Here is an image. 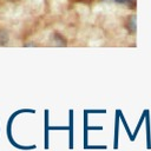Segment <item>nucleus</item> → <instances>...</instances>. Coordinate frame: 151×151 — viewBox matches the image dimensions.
<instances>
[{
  "mask_svg": "<svg viewBox=\"0 0 151 151\" xmlns=\"http://www.w3.org/2000/svg\"><path fill=\"white\" fill-rule=\"evenodd\" d=\"M26 6L15 4H5L0 7V19L8 22H18L27 17Z\"/></svg>",
  "mask_w": 151,
  "mask_h": 151,
  "instance_id": "f257e3e1",
  "label": "nucleus"
},
{
  "mask_svg": "<svg viewBox=\"0 0 151 151\" xmlns=\"http://www.w3.org/2000/svg\"><path fill=\"white\" fill-rule=\"evenodd\" d=\"M25 2L27 8H31L35 12H41L44 8V0H25Z\"/></svg>",
  "mask_w": 151,
  "mask_h": 151,
  "instance_id": "20e7f679",
  "label": "nucleus"
},
{
  "mask_svg": "<svg viewBox=\"0 0 151 151\" xmlns=\"http://www.w3.org/2000/svg\"><path fill=\"white\" fill-rule=\"evenodd\" d=\"M88 46H100V45H103L104 44V40L103 39H98V40H92V41H88V42H86Z\"/></svg>",
  "mask_w": 151,
  "mask_h": 151,
  "instance_id": "423d86ee",
  "label": "nucleus"
},
{
  "mask_svg": "<svg viewBox=\"0 0 151 151\" xmlns=\"http://www.w3.org/2000/svg\"><path fill=\"white\" fill-rule=\"evenodd\" d=\"M76 12L80 15V18L86 21V22H94V15L91 14V11L88 9V7L84 4H78L76 5Z\"/></svg>",
  "mask_w": 151,
  "mask_h": 151,
  "instance_id": "7ed1b4c3",
  "label": "nucleus"
},
{
  "mask_svg": "<svg viewBox=\"0 0 151 151\" xmlns=\"http://www.w3.org/2000/svg\"><path fill=\"white\" fill-rule=\"evenodd\" d=\"M92 11H93V14L103 13L106 17H117V15H122L126 13V11L122 6L116 5V4H107V2H101V4L96 5Z\"/></svg>",
  "mask_w": 151,
  "mask_h": 151,
  "instance_id": "f03ea898",
  "label": "nucleus"
},
{
  "mask_svg": "<svg viewBox=\"0 0 151 151\" xmlns=\"http://www.w3.org/2000/svg\"><path fill=\"white\" fill-rule=\"evenodd\" d=\"M67 0H51V9L53 13H59L61 8L66 5Z\"/></svg>",
  "mask_w": 151,
  "mask_h": 151,
  "instance_id": "39448f33",
  "label": "nucleus"
}]
</instances>
